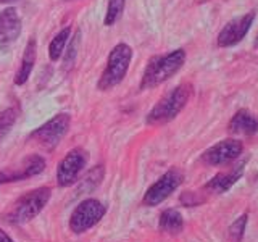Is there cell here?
I'll use <instances>...</instances> for the list:
<instances>
[{
	"label": "cell",
	"mask_w": 258,
	"mask_h": 242,
	"mask_svg": "<svg viewBox=\"0 0 258 242\" xmlns=\"http://www.w3.org/2000/svg\"><path fill=\"white\" fill-rule=\"evenodd\" d=\"M184 62H185V52L182 48H177V50H173L166 55H160L152 58L144 71V76L141 81V91L157 87L161 83L168 81L182 68Z\"/></svg>",
	"instance_id": "cell-1"
},
{
	"label": "cell",
	"mask_w": 258,
	"mask_h": 242,
	"mask_svg": "<svg viewBox=\"0 0 258 242\" xmlns=\"http://www.w3.org/2000/svg\"><path fill=\"white\" fill-rule=\"evenodd\" d=\"M192 94V86L190 84H179L174 87L171 92L166 94L155 107H153L145 121L147 125L157 126V125H165L168 121L174 119L181 113V110L185 107L189 97Z\"/></svg>",
	"instance_id": "cell-2"
},
{
	"label": "cell",
	"mask_w": 258,
	"mask_h": 242,
	"mask_svg": "<svg viewBox=\"0 0 258 242\" xmlns=\"http://www.w3.org/2000/svg\"><path fill=\"white\" fill-rule=\"evenodd\" d=\"M131 58H133V48L127 44L121 42L113 47L108 55L107 67H105L99 83H97L99 91H108V89L118 86L126 76Z\"/></svg>",
	"instance_id": "cell-3"
},
{
	"label": "cell",
	"mask_w": 258,
	"mask_h": 242,
	"mask_svg": "<svg viewBox=\"0 0 258 242\" xmlns=\"http://www.w3.org/2000/svg\"><path fill=\"white\" fill-rule=\"evenodd\" d=\"M52 189L50 188H37L34 191L28 192L26 196L18 199V202L13 205L12 213L8 215V220L13 224H24L36 218L42 208L50 200Z\"/></svg>",
	"instance_id": "cell-4"
},
{
	"label": "cell",
	"mask_w": 258,
	"mask_h": 242,
	"mask_svg": "<svg viewBox=\"0 0 258 242\" xmlns=\"http://www.w3.org/2000/svg\"><path fill=\"white\" fill-rule=\"evenodd\" d=\"M71 125V116L68 113H60L48 119L45 125L39 126L36 131L29 134V139H34L39 145H42L47 150H53L58 142L67 136Z\"/></svg>",
	"instance_id": "cell-5"
},
{
	"label": "cell",
	"mask_w": 258,
	"mask_h": 242,
	"mask_svg": "<svg viewBox=\"0 0 258 242\" xmlns=\"http://www.w3.org/2000/svg\"><path fill=\"white\" fill-rule=\"evenodd\" d=\"M107 213V207L97 199H86L75 208L70 218V228L73 232L83 234L94 228Z\"/></svg>",
	"instance_id": "cell-6"
},
{
	"label": "cell",
	"mask_w": 258,
	"mask_h": 242,
	"mask_svg": "<svg viewBox=\"0 0 258 242\" xmlns=\"http://www.w3.org/2000/svg\"><path fill=\"white\" fill-rule=\"evenodd\" d=\"M182 179H184V176L179 169H176V168L169 169V171H166L158 181H155L147 189V192H145V196L142 199V204L147 207H155L161 204V202L166 200L177 188H179Z\"/></svg>",
	"instance_id": "cell-7"
},
{
	"label": "cell",
	"mask_w": 258,
	"mask_h": 242,
	"mask_svg": "<svg viewBox=\"0 0 258 242\" xmlns=\"http://www.w3.org/2000/svg\"><path fill=\"white\" fill-rule=\"evenodd\" d=\"M87 163V152L83 149H73L68 152L64 158L60 161L58 168H56V183L61 188H68L73 186L84 169Z\"/></svg>",
	"instance_id": "cell-8"
},
{
	"label": "cell",
	"mask_w": 258,
	"mask_h": 242,
	"mask_svg": "<svg viewBox=\"0 0 258 242\" xmlns=\"http://www.w3.org/2000/svg\"><path fill=\"white\" fill-rule=\"evenodd\" d=\"M253 20H255V12H250L244 16H239V18L229 21L221 29L220 34H218L216 44L220 47H232L239 44L240 40L245 37Z\"/></svg>",
	"instance_id": "cell-9"
},
{
	"label": "cell",
	"mask_w": 258,
	"mask_h": 242,
	"mask_svg": "<svg viewBox=\"0 0 258 242\" xmlns=\"http://www.w3.org/2000/svg\"><path fill=\"white\" fill-rule=\"evenodd\" d=\"M242 150H244V145L236 139L221 141L215 144L213 147H210L204 155H202V160H204L207 165H212V166L224 165V163H229L232 160H236L242 153Z\"/></svg>",
	"instance_id": "cell-10"
},
{
	"label": "cell",
	"mask_w": 258,
	"mask_h": 242,
	"mask_svg": "<svg viewBox=\"0 0 258 242\" xmlns=\"http://www.w3.org/2000/svg\"><path fill=\"white\" fill-rule=\"evenodd\" d=\"M45 160L39 155H31L23 161V165L18 168H5L0 169V184L15 183L21 179H28V177L37 176L44 171Z\"/></svg>",
	"instance_id": "cell-11"
},
{
	"label": "cell",
	"mask_w": 258,
	"mask_h": 242,
	"mask_svg": "<svg viewBox=\"0 0 258 242\" xmlns=\"http://www.w3.org/2000/svg\"><path fill=\"white\" fill-rule=\"evenodd\" d=\"M21 34V18L16 8L8 7L0 12V44L13 42Z\"/></svg>",
	"instance_id": "cell-12"
},
{
	"label": "cell",
	"mask_w": 258,
	"mask_h": 242,
	"mask_svg": "<svg viewBox=\"0 0 258 242\" xmlns=\"http://www.w3.org/2000/svg\"><path fill=\"white\" fill-rule=\"evenodd\" d=\"M228 128L232 134L252 136V134L258 133V118L255 115H252L248 110L242 108L232 116Z\"/></svg>",
	"instance_id": "cell-13"
},
{
	"label": "cell",
	"mask_w": 258,
	"mask_h": 242,
	"mask_svg": "<svg viewBox=\"0 0 258 242\" xmlns=\"http://www.w3.org/2000/svg\"><path fill=\"white\" fill-rule=\"evenodd\" d=\"M37 44H36V39H29L26 48H24V53H23V60L18 71L15 75V84L16 86H23L26 84V81L31 76V71L34 68V63H36V56H37Z\"/></svg>",
	"instance_id": "cell-14"
},
{
	"label": "cell",
	"mask_w": 258,
	"mask_h": 242,
	"mask_svg": "<svg viewBox=\"0 0 258 242\" xmlns=\"http://www.w3.org/2000/svg\"><path fill=\"white\" fill-rule=\"evenodd\" d=\"M242 166H244V163L237 165L236 168H232V169H229V171H226V173L216 174L205 186V191L212 192V194H223V192H226L232 184H236V181L242 176V171H244V168H242Z\"/></svg>",
	"instance_id": "cell-15"
},
{
	"label": "cell",
	"mask_w": 258,
	"mask_h": 242,
	"mask_svg": "<svg viewBox=\"0 0 258 242\" xmlns=\"http://www.w3.org/2000/svg\"><path fill=\"white\" fill-rule=\"evenodd\" d=\"M158 226H160L161 231L168 232V234H177V232H181L182 228H184L182 215L177 212V210H174V208H166L160 215Z\"/></svg>",
	"instance_id": "cell-16"
},
{
	"label": "cell",
	"mask_w": 258,
	"mask_h": 242,
	"mask_svg": "<svg viewBox=\"0 0 258 242\" xmlns=\"http://www.w3.org/2000/svg\"><path fill=\"white\" fill-rule=\"evenodd\" d=\"M70 34H71V28H63L58 34H55V37L52 39L50 45H48V56H50L52 62L60 60V56L63 55V50L70 39Z\"/></svg>",
	"instance_id": "cell-17"
},
{
	"label": "cell",
	"mask_w": 258,
	"mask_h": 242,
	"mask_svg": "<svg viewBox=\"0 0 258 242\" xmlns=\"http://www.w3.org/2000/svg\"><path fill=\"white\" fill-rule=\"evenodd\" d=\"M18 115H20L18 107H10L4 111H0V141L5 139V136L12 131L16 119H18Z\"/></svg>",
	"instance_id": "cell-18"
},
{
	"label": "cell",
	"mask_w": 258,
	"mask_h": 242,
	"mask_svg": "<svg viewBox=\"0 0 258 242\" xmlns=\"http://www.w3.org/2000/svg\"><path fill=\"white\" fill-rule=\"evenodd\" d=\"M126 0H108V7H107V15H105V24L107 26H113L118 20L121 13H123Z\"/></svg>",
	"instance_id": "cell-19"
},
{
	"label": "cell",
	"mask_w": 258,
	"mask_h": 242,
	"mask_svg": "<svg viewBox=\"0 0 258 242\" xmlns=\"http://www.w3.org/2000/svg\"><path fill=\"white\" fill-rule=\"evenodd\" d=\"M247 226V215H240L236 221L229 226V242H240L244 237Z\"/></svg>",
	"instance_id": "cell-20"
},
{
	"label": "cell",
	"mask_w": 258,
	"mask_h": 242,
	"mask_svg": "<svg viewBox=\"0 0 258 242\" xmlns=\"http://www.w3.org/2000/svg\"><path fill=\"white\" fill-rule=\"evenodd\" d=\"M204 199L199 197V194L196 192H184L181 196V204L185 205V207H196L199 204H202Z\"/></svg>",
	"instance_id": "cell-21"
},
{
	"label": "cell",
	"mask_w": 258,
	"mask_h": 242,
	"mask_svg": "<svg viewBox=\"0 0 258 242\" xmlns=\"http://www.w3.org/2000/svg\"><path fill=\"white\" fill-rule=\"evenodd\" d=\"M78 44H79V34H76L75 40H73L70 48H68V55H67V60H64V67H71V62H75L76 50H78Z\"/></svg>",
	"instance_id": "cell-22"
},
{
	"label": "cell",
	"mask_w": 258,
	"mask_h": 242,
	"mask_svg": "<svg viewBox=\"0 0 258 242\" xmlns=\"http://www.w3.org/2000/svg\"><path fill=\"white\" fill-rule=\"evenodd\" d=\"M0 242H15L10 236H8V234L0 228Z\"/></svg>",
	"instance_id": "cell-23"
},
{
	"label": "cell",
	"mask_w": 258,
	"mask_h": 242,
	"mask_svg": "<svg viewBox=\"0 0 258 242\" xmlns=\"http://www.w3.org/2000/svg\"><path fill=\"white\" fill-rule=\"evenodd\" d=\"M2 4H13V2H18V0H0Z\"/></svg>",
	"instance_id": "cell-24"
},
{
	"label": "cell",
	"mask_w": 258,
	"mask_h": 242,
	"mask_svg": "<svg viewBox=\"0 0 258 242\" xmlns=\"http://www.w3.org/2000/svg\"><path fill=\"white\" fill-rule=\"evenodd\" d=\"M255 45H258V34H256V40H255Z\"/></svg>",
	"instance_id": "cell-25"
}]
</instances>
